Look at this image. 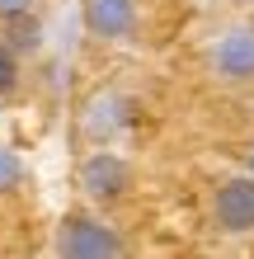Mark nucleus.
<instances>
[{
	"instance_id": "0eeeda50",
	"label": "nucleus",
	"mask_w": 254,
	"mask_h": 259,
	"mask_svg": "<svg viewBox=\"0 0 254 259\" xmlns=\"http://www.w3.org/2000/svg\"><path fill=\"white\" fill-rule=\"evenodd\" d=\"M19 52H14V42H0V99H10L14 90H19Z\"/></svg>"
},
{
	"instance_id": "9b49d317",
	"label": "nucleus",
	"mask_w": 254,
	"mask_h": 259,
	"mask_svg": "<svg viewBox=\"0 0 254 259\" xmlns=\"http://www.w3.org/2000/svg\"><path fill=\"white\" fill-rule=\"evenodd\" d=\"M198 5H212V0H198Z\"/></svg>"
},
{
	"instance_id": "9d476101",
	"label": "nucleus",
	"mask_w": 254,
	"mask_h": 259,
	"mask_svg": "<svg viewBox=\"0 0 254 259\" xmlns=\"http://www.w3.org/2000/svg\"><path fill=\"white\" fill-rule=\"evenodd\" d=\"M249 175H254V146H249Z\"/></svg>"
},
{
	"instance_id": "6e6552de",
	"label": "nucleus",
	"mask_w": 254,
	"mask_h": 259,
	"mask_svg": "<svg viewBox=\"0 0 254 259\" xmlns=\"http://www.w3.org/2000/svg\"><path fill=\"white\" fill-rule=\"evenodd\" d=\"M33 10H38V0H0V24H24V19H33Z\"/></svg>"
},
{
	"instance_id": "f257e3e1",
	"label": "nucleus",
	"mask_w": 254,
	"mask_h": 259,
	"mask_svg": "<svg viewBox=\"0 0 254 259\" xmlns=\"http://www.w3.org/2000/svg\"><path fill=\"white\" fill-rule=\"evenodd\" d=\"M57 254L62 259H113V254H127V240L109 222L89 217V212H71L57 226Z\"/></svg>"
},
{
	"instance_id": "7ed1b4c3",
	"label": "nucleus",
	"mask_w": 254,
	"mask_h": 259,
	"mask_svg": "<svg viewBox=\"0 0 254 259\" xmlns=\"http://www.w3.org/2000/svg\"><path fill=\"white\" fill-rule=\"evenodd\" d=\"M207 62H212L217 80H226V85H254V24L226 28V33L212 42Z\"/></svg>"
},
{
	"instance_id": "20e7f679",
	"label": "nucleus",
	"mask_w": 254,
	"mask_h": 259,
	"mask_svg": "<svg viewBox=\"0 0 254 259\" xmlns=\"http://www.w3.org/2000/svg\"><path fill=\"white\" fill-rule=\"evenodd\" d=\"M80 19H85V33L99 42H132L141 10L137 0H80Z\"/></svg>"
},
{
	"instance_id": "1a4fd4ad",
	"label": "nucleus",
	"mask_w": 254,
	"mask_h": 259,
	"mask_svg": "<svg viewBox=\"0 0 254 259\" xmlns=\"http://www.w3.org/2000/svg\"><path fill=\"white\" fill-rule=\"evenodd\" d=\"M231 5H240V10H249V5H254V0H231Z\"/></svg>"
},
{
	"instance_id": "39448f33",
	"label": "nucleus",
	"mask_w": 254,
	"mask_h": 259,
	"mask_svg": "<svg viewBox=\"0 0 254 259\" xmlns=\"http://www.w3.org/2000/svg\"><path fill=\"white\" fill-rule=\"evenodd\" d=\"M80 189H85V198H94V203H118V198L132 189L127 160L118 156V151H94V156H85L80 160Z\"/></svg>"
},
{
	"instance_id": "f03ea898",
	"label": "nucleus",
	"mask_w": 254,
	"mask_h": 259,
	"mask_svg": "<svg viewBox=\"0 0 254 259\" xmlns=\"http://www.w3.org/2000/svg\"><path fill=\"white\" fill-rule=\"evenodd\" d=\"M212 226L221 236H254V175H231L212 189Z\"/></svg>"
},
{
	"instance_id": "423d86ee",
	"label": "nucleus",
	"mask_w": 254,
	"mask_h": 259,
	"mask_svg": "<svg viewBox=\"0 0 254 259\" xmlns=\"http://www.w3.org/2000/svg\"><path fill=\"white\" fill-rule=\"evenodd\" d=\"M24 184V156L10 142H0V193H14Z\"/></svg>"
}]
</instances>
